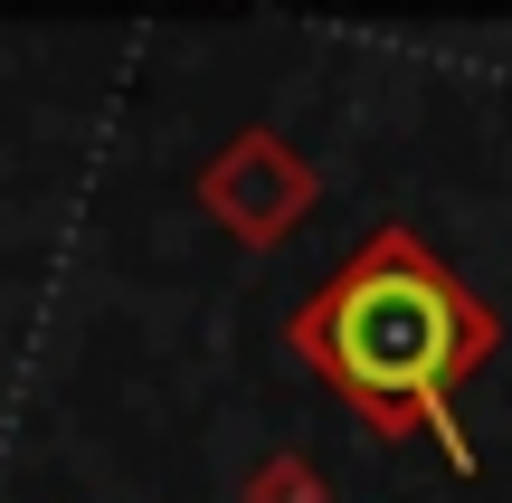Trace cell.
I'll return each instance as SVG.
<instances>
[{
	"mask_svg": "<svg viewBox=\"0 0 512 503\" xmlns=\"http://www.w3.org/2000/svg\"><path fill=\"white\" fill-rule=\"evenodd\" d=\"M285 342L370 437H437L446 466H475L456 428V380L494 361L503 323L418 228H370L342 276L294 304Z\"/></svg>",
	"mask_w": 512,
	"mask_h": 503,
	"instance_id": "cell-1",
	"label": "cell"
},
{
	"mask_svg": "<svg viewBox=\"0 0 512 503\" xmlns=\"http://www.w3.org/2000/svg\"><path fill=\"white\" fill-rule=\"evenodd\" d=\"M313 200H323V181H313V162H304L275 124H238V133L200 162V209H209L238 247H285L294 228L313 219Z\"/></svg>",
	"mask_w": 512,
	"mask_h": 503,
	"instance_id": "cell-2",
	"label": "cell"
},
{
	"mask_svg": "<svg viewBox=\"0 0 512 503\" xmlns=\"http://www.w3.org/2000/svg\"><path fill=\"white\" fill-rule=\"evenodd\" d=\"M247 503H323V475H313V456H266V466L247 475Z\"/></svg>",
	"mask_w": 512,
	"mask_h": 503,
	"instance_id": "cell-3",
	"label": "cell"
}]
</instances>
